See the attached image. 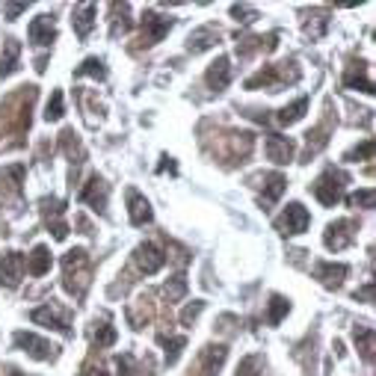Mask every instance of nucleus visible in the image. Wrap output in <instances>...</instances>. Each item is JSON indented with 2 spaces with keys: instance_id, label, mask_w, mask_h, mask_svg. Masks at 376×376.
Here are the masks:
<instances>
[{
  "instance_id": "obj_14",
  "label": "nucleus",
  "mask_w": 376,
  "mask_h": 376,
  "mask_svg": "<svg viewBox=\"0 0 376 376\" xmlns=\"http://www.w3.org/2000/svg\"><path fill=\"white\" fill-rule=\"evenodd\" d=\"M264 148H267V160H273L275 166H284V163H291L294 160V143L287 140V136H282V133H267V143H264Z\"/></svg>"
},
{
  "instance_id": "obj_19",
  "label": "nucleus",
  "mask_w": 376,
  "mask_h": 376,
  "mask_svg": "<svg viewBox=\"0 0 376 376\" xmlns=\"http://www.w3.org/2000/svg\"><path fill=\"white\" fill-rule=\"evenodd\" d=\"M27 33H30V42L33 45H39V48L54 45V39H57V24H54L51 15H39V18L30 21V30Z\"/></svg>"
},
{
  "instance_id": "obj_40",
  "label": "nucleus",
  "mask_w": 376,
  "mask_h": 376,
  "mask_svg": "<svg viewBox=\"0 0 376 376\" xmlns=\"http://www.w3.org/2000/svg\"><path fill=\"white\" fill-rule=\"evenodd\" d=\"M202 311H205V303H202V299H196L193 305H187V308L181 311V326H193V320L202 314Z\"/></svg>"
},
{
  "instance_id": "obj_46",
  "label": "nucleus",
  "mask_w": 376,
  "mask_h": 376,
  "mask_svg": "<svg viewBox=\"0 0 376 376\" xmlns=\"http://www.w3.org/2000/svg\"><path fill=\"white\" fill-rule=\"evenodd\" d=\"M9 376H24V373L21 370H9Z\"/></svg>"
},
{
  "instance_id": "obj_32",
  "label": "nucleus",
  "mask_w": 376,
  "mask_h": 376,
  "mask_svg": "<svg viewBox=\"0 0 376 376\" xmlns=\"http://www.w3.org/2000/svg\"><path fill=\"white\" fill-rule=\"evenodd\" d=\"M326 27H329L326 12H314V15H308V21H305V33L311 36V39H320V36L326 33Z\"/></svg>"
},
{
  "instance_id": "obj_16",
  "label": "nucleus",
  "mask_w": 376,
  "mask_h": 376,
  "mask_svg": "<svg viewBox=\"0 0 376 376\" xmlns=\"http://www.w3.org/2000/svg\"><path fill=\"white\" fill-rule=\"evenodd\" d=\"M344 86L347 89H361V92L373 95V80L368 78V62H361V59L349 62L347 71H344Z\"/></svg>"
},
{
  "instance_id": "obj_39",
  "label": "nucleus",
  "mask_w": 376,
  "mask_h": 376,
  "mask_svg": "<svg viewBox=\"0 0 376 376\" xmlns=\"http://www.w3.org/2000/svg\"><path fill=\"white\" fill-rule=\"evenodd\" d=\"M258 368H261V356H246L240 361V368H237V376H261Z\"/></svg>"
},
{
  "instance_id": "obj_34",
  "label": "nucleus",
  "mask_w": 376,
  "mask_h": 376,
  "mask_svg": "<svg viewBox=\"0 0 376 376\" xmlns=\"http://www.w3.org/2000/svg\"><path fill=\"white\" fill-rule=\"evenodd\" d=\"M116 329H113L110 323H101V326H95V332H92V341L98 344V347H113L116 344Z\"/></svg>"
},
{
  "instance_id": "obj_3",
  "label": "nucleus",
  "mask_w": 376,
  "mask_h": 376,
  "mask_svg": "<svg viewBox=\"0 0 376 376\" xmlns=\"http://www.w3.org/2000/svg\"><path fill=\"white\" fill-rule=\"evenodd\" d=\"M299 80V68L294 66L291 71L287 68H282V66H264L258 74H252V78L246 80V89H270V92H275L279 86H284V83H296Z\"/></svg>"
},
{
  "instance_id": "obj_45",
  "label": "nucleus",
  "mask_w": 376,
  "mask_h": 376,
  "mask_svg": "<svg viewBox=\"0 0 376 376\" xmlns=\"http://www.w3.org/2000/svg\"><path fill=\"white\" fill-rule=\"evenodd\" d=\"M166 169H169L172 175L178 172V166H175V160H172V157H163V163H160V172H166Z\"/></svg>"
},
{
  "instance_id": "obj_5",
  "label": "nucleus",
  "mask_w": 376,
  "mask_h": 376,
  "mask_svg": "<svg viewBox=\"0 0 376 376\" xmlns=\"http://www.w3.org/2000/svg\"><path fill=\"white\" fill-rule=\"evenodd\" d=\"M356 229H359V222H353V219H335L332 225H326V231H323L326 249H332V252H341V249H347L349 243H353Z\"/></svg>"
},
{
  "instance_id": "obj_18",
  "label": "nucleus",
  "mask_w": 376,
  "mask_h": 376,
  "mask_svg": "<svg viewBox=\"0 0 376 376\" xmlns=\"http://www.w3.org/2000/svg\"><path fill=\"white\" fill-rule=\"evenodd\" d=\"M128 214H131V222L133 225H148L152 222V205H148V198L140 193V190H133V187H128Z\"/></svg>"
},
{
  "instance_id": "obj_22",
  "label": "nucleus",
  "mask_w": 376,
  "mask_h": 376,
  "mask_svg": "<svg viewBox=\"0 0 376 376\" xmlns=\"http://www.w3.org/2000/svg\"><path fill=\"white\" fill-rule=\"evenodd\" d=\"M219 42V30L217 27H198V30H193V36L187 39V51L190 54H202V51H208V48H214Z\"/></svg>"
},
{
  "instance_id": "obj_15",
  "label": "nucleus",
  "mask_w": 376,
  "mask_h": 376,
  "mask_svg": "<svg viewBox=\"0 0 376 376\" xmlns=\"http://www.w3.org/2000/svg\"><path fill=\"white\" fill-rule=\"evenodd\" d=\"M349 267L347 264H332V261H320V264H314V279L329 287V291H338V287L344 284Z\"/></svg>"
},
{
  "instance_id": "obj_43",
  "label": "nucleus",
  "mask_w": 376,
  "mask_h": 376,
  "mask_svg": "<svg viewBox=\"0 0 376 376\" xmlns=\"http://www.w3.org/2000/svg\"><path fill=\"white\" fill-rule=\"evenodd\" d=\"M21 12H27V3H9V6H6V18H9V21H15Z\"/></svg>"
},
{
  "instance_id": "obj_13",
  "label": "nucleus",
  "mask_w": 376,
  "mask_h": 376,
  "mask_svg": "<svg viewBox=\"0 0 376 376\" xmlns=\"http://www.w3.org/2000/svg\"><path fill=\"white\" fill-rule=\"evenodd\" d=\"M107 184H104V178H98V175H92L89 181H86V187L80 190V202L83 205H89L92 210H98V214H104L107 210Z\"/></svg>"
},
{
  "instance_id": "obj_31",
  "label": "nucleus",
  "mask_w": 376,
  "mask_h": 376,
  "mask_svg": "<svg viewBox=\"0 0 376 376\" xmlns=\"http://www.w3.org/2000/svg\"><path fill=\"white\" fill-rule=\"evenodd\" d=\"M163 296H166V303H178V299H184L187 296V279H184V275L169 279L166 287H163Z\"/></svg>"
},
{
  "instance_id": "obj_8",
  "label": "nucleus",
  "mask_w": 376,
  "mask_h": 376,
  "mask_svg": "<svg viewBox=\"0 0 376 376\" xmlns=\"http://www.w3.org/2000/svg\"><path fill=\"white\" fill-rule=\"evenodd\" d=\"M133 264H136V270H140V273L154 275V273L163 270V264H166V255H163L154 243H140L133 249Z\"/></svg>"
},
{
  "instance_id": "obj_23",
  "label": "nucleus",
  "mask_w": 376,
  "mask_h": 376,
  "mask_svg": "<svg viewBox=\"0 0 376 376\" xmlns=\"http://www.w3.org/2000/svg\"><path fill=\"white\" fill-rule=\"evenodd\" d=\"M329 122H323V124H317V128H311L308 133H305V160H311V157H314L317 152H323V148H326V143H329Z\"/></svg>"
},
{
  "instance_id": "obj_29",
  "label": "nucleus",
  "mask_w": 376,
  "mask_h": 376,
  "mask_svg": "<svg viewBox=\"0 0 376 376\" xmlns=\"http://www.w3.org/2000/svg\"><path fill=\"white\" fill-rule=\"evenodd\" d=\"M287 311H291V303H287L284 296H279V294H273L270 296V311H267V323L270 326H279L284 317H287Z\"/></svg>"
},
{
  "instance_id": "obj_36",
  "label": "nucleus",
  "mask_w": 376,
  "mask_h": 376,
  "mask_svg": "<svg viewBox=\"0 0 376 376\" xmlns=\"http://www.w3.org/2000/svg\"><path fill=\"white\" fill-rule=\"evenodd\" d=\"M373 152H376V143L373 140H365L361 145L349 148V152L344 154V160H373Z\"/></svg>"
},
{
  "instance_id": "obj_37",
  "label": "nucleus",
  "mask_w": 376,
  "mask_h": 376,
  "mask_svg": "<svg viewBox=\"0 0 376 376\" xmlns=\"http://www.w3.org/2000/svg\"><path fill=\"white\" fill-rule=\"evenodd\" d=\"M347 205L349 208H373L376 205V193L373 190H359L353 196H347Z\"/></svg>"
},
{
  "instance_id": "obj_21",
  "label": "nucleus",
  "mask_w": 376,
  "mask_h": 376,
  "mask_svg": "<svg viewBox=\"0 0 376 376\" xmlns=\"http://www.w3.org/2000/svg\"><path fill=\"white\" fill-rule=\"evenodd\" d=\"M95 3H78L74 6V15H71V24H74V33L80 36V39H86V36L92 33L95 27Z\"/></svg>"
},
{
  "instance_id": "obj_4",
  "label": "nucleus",
  "mask_w": 376,
  "mask_h": 376,
  "mask_svg": "<svg viewBox=\"0 0 376 376\" xmlns=\"http://www.w3.org/2000/svg\"><path fill=\"white\" fill-rule=\"evenodd\" d=\"M308 225H311V214L299 202H291L284 208V214L275 219V231L284 234V237H291V234H303Z\"/></svg>"
},
{
  "instance_id": "obj_25",
  "label": "nucleus",
  "mask_w": 376,
  "mask_h": 376,
  "mask_svg": "<svg viewBox=\"0 0 376 376\" xmlns=\"http://www.w3.org/2000/svg\"><path fill=\"white\" fill-rule=\"evenodd\" d=\"M18 57H21V45L15 39L3 42V54H0V78H9L18 68Z\"/></svg>"
},
{
  "instance_id": "obj_30",
  "label": "nucleus",
  "mask_w": 376,
  "mask_h": 376,
  "mask_svg": "<svg viewBox=\"0 0 376 376\" xmlns=\"http://www.w3.org/2000/svg\"><path fill=\"white\" fill-rule=\"evenodd\" d=\"M160 344H163V353H166V365H175L178 356H181V349L187 347V338L184 335H175V338L160 335Z\"/></svg>"
},
{
  "instance_id": "obj_10",
  "label": "nucleus",
  "mask_w": 376,
  "mask_h": 376,
  "mask_svg": "<svg viewBox=\"0 0 376 376\" xmlns=\"http://www.w3.org/2000/svg\"><path fill=\"white\" fill-rule=\"evenodd\" d=\"M15 347H21L24 353L33 356V359H39V361H48V359L57 356V347L48 344L45 338L33 335V332H15Z\"/></svg>"
},
{
  "instance_id": "obj_44",
  "label": "nucleus",
  "mask_w": 376,
  "mask_h": 376,
  "mask_svg": "<svg viewBox=\"0 0 376 376\" xmlns=\"http://www.w3.org/2000/svg\"><path fill=\"white\" fill-rule=\"evenodd\" d=\"M356 299H365V303H373V282H368L361 291H356Z\"/></svg>"
},
{
  "instance_id": "obj_42",
  "label": "nucleus",
  "mask_w": 376,
  "mask_h": 376,
  "mask_svg": "<svg viewBox=\"0 0 376 376\" xmlns=\"http://www.w3.org/2000/svg\"><path fill=\"white\" fill-rule=\"evenodd\" d=\"M78 376H107V370H104L101 365H95V361H89V365H86Z\"/></svg>"
},
{
  "instance_id": "obj_6",
  "label": "nucleus",
  "mask_w": 376,
  "mask_h": 376,
  "mask_svg": "<svg viewBox=\"0 0 376 376\" xmlns=\"http://www.w3.org/2000/svg\"><path fill=\"white\" fill-rule=\"evenodd\" d=\"M225 359H229V349L222 344H208L202 353H198L196 376H219V368L225 365Z\"/></svg>"
},
{
  "instance_id": "obj_7",
  "label": "nucleus",
  "mask_w": 376,
  "mask_h": 376,
  "mask_svg": "<svg viewBox=\"0 0 376 376\" xmlns=\"http://www.w3.org/2000/svg\"><path fill=\"white\" fill-rule=\"evenodd\" d=\"M30 320H33V323H42V326H51V329H57V332H62L66 338H71L68 314H66V311H62L59 305H54V303H48V305H42V308H36L33 314H30Z\"/></svg>"
},
{
  "instance_id": "obj_1",
  "label": "nucleus",
  "mask_w": 376,
  "mask_h": 376,
  "mask_svg": "<svg viewBox=\"0 0 376 376\" xmlns=\"http://www.w3.org/2000/svg\"><path fill=\"white\" fill-rule=\"evenodd\" d=\"M62 284L71 296H83L89 284V255L86 249H71L62 255Z\"/></svg>"
},
{
  "instance_id": "obj_26",
  "label": "nucleus",
  "mask_w": 376,
  "mask_h": 376,
  "mask_svg": "<svg viewBox=\"0 0 376 376\" xmlns=\"http://www.w3.org/2000/svg\"><path fill=\"white\" fill-rule=\"evenodd\" d=\"M353 338H356V347L361 349V359L365 361H373V349H376V341H373V329L368 323H359L353 329Z\"/></svg>"
},
{
  "instance_id": "obj_35",
  "label": "nucleus",
  "mask_w": 376,
  "mask_h": 376,
  "mask_svg": "<svg viewBox=\"0 0 376 376\" xmlns=\"http://www.w3.org/2000/svg\"><path fill=\"white\" fill-rule=\"evenodd\" d=\"M62 113H66V101H62V92L54 89L51 101H48V110H45V119H48V122H59Z\"/></svg>"
},
{
  "instance_id": "obj_12",
  "label": "nucleus",
  "mask_w": 376,
  "mask_h": 376,
  "mask_svg": "<svg viewBox=\"0 0 376 376\" xmlns=\"http://www.w3.org/2000/svg\"><path fill=\"white\" fill-rule=\"evenodd\" d=\"M169 30H172L169 15H157V12H145L143 15V45H157Z\"/></svg>"
},
{
  "instance_id": "obj_27",
  "label": "nucleus",
  "mask_w": 376,
  "mask_h": 376,
  "mask_svg": "<svg viewBox=\"0 0 376 376\" xmlns=\"http://www.w3.org/2000/svg\"><path fill=\"white\" fill-rule=\"evenodd\" d=\"M308 113V98H296V101L291 104V107H284V110H279V116H275V122L279 124H296L299 119H303Z\"/></svg>"
},
{
  "instance_id": "obj_9",
  "label": "nucleus",
  "mask_w": 376,
  "mask_h": 376,
  "mask_svg": "<svg viewBox=\"0 0 376 376\" xmlns=\"http://www.w3.org/2000/svg\"><path fill=\"white\" fill-rule=\"evenodd\" d=\"M24 279V255L21 252H6L0 258V287L15 291Z\"/></svg>"
},
{
  "instance_id": "obj_28",
  "label": "nucleus",
  "mask_w": 376,
  "mask_h": 376,
  "mask_svg": "<svg viewBox=\"0 0 376 376\" xmlns=\"http://www.w3.org/2000/svg\"><path fill=\"white\" fill-rule=\"evenodd\" d=\"M59 143H62V148H66V154L71 157V163H83V145H80L78 133H74L71 128H66L59 133Z\"/></svg>"
},
{
  "instance_id": "obj_38",
  "label": "nucleus",
  "mask_w": 376,
  "mask_h": 376,
  "mask_svg": "<svg viewBox=\"0 0 376 376\" xmlns=\"http://www.w3.org/2000/svg\"><path fill=\"white\" fill-rule=\"evenodd\" d=\"M116 376H136V359L131 356V353H122L119 359H116Z\"/></svg>"
},
{
  "instance_id": "obj_24",
  "label": "nucleus",
  "mask_w": 376,
  "mask_h": 376,
  "mask_svg": "<svg viewBox=\"0 0 376 376\" xmlns=\"http://www.w3.org/2000/svg\"><path fill=\"white\" fill-rule=\"evenodd\" d=\"M48 270H51V252H48V246H42V243L33 246V252L27 255V273L39 279Z\"/></svg>"
},
{
  "instance_id": "obj_2",
  "label": "nucleus",
  "mask_w": 376,
  "mask_h": 376,
  "mask_svg": "<svg viewBox=\"0 0 376 376\" xmlns=\"http://www.w3.org/2000/svg\"><path fill=\"white\" fill-rule=\"evenodd\" d=\"M347 184H349V175L341 172V169H335V166H329V169H326L320 178L314 181L311 193H314V198H317L323 208H335V205L344 198Z\"/></svg>"
},
{
  "instance_id": "obj_33",
  "label": "nucleus",
  "mask_w": 376,
  "mask_h": 376,
  "mask_svg": "<svg viewBox=\"0 0 376 376\" xmlns=\"http://www.w3.org/2000/svg\"><path fill=\"white\" fill-rule=\"evenodd\" d=\"M83 74H92V78L104 80V78H107V68H104V62L98 59V57H89L78 71H74V78H83Z\"/></svg>"
},
{
  "instance_id": "obj_20",
  "label": "nucleus",
  "mask_w": 376,
  "mask_h": 376,
  "mask_svg": "<svg viewBox=\"0 0 376 376\" xmlns=\"http://www.w3.org/2000/svg\"><path fill=\"white\" fill-rule=\"evenodd\" d=\"M284 190H287V178H284V175H279V172L264 175V193H261V205H264V210L279 202V198L284 196Z\"/></svg>"
},
{
  "instance_id": "obj_17",
  "label": "nucleus",
  "mask_w": 376,
  "mask_h": 376,
  "mask_svg": "<svg viewBox=\"0 0 376 376\" xmlns=\"http://www.w3.org/2000/svg\"><path fill=\"white\" fill-rule=\"evenodd\" d=\"M205 83H208V89H214V92L229 89V83H231V62H229V57H217V62H210V68L205 74Z\"/></svg>"
},
{
  "instance_id": "obj_11",
  "label": "nucleus",
  "mask_w": 376,
  "mask_h": 376,
  "mask_svg": "<svg viewBox=\"0 0 376 376\" xmlns=\"http://www.w3.org/2000/svg\"><path fill=\"white\" fill-rule=\"evenodd\" d=\"M62 210H66V205H62L59 198H42V217H45V225L54 231L57 240H66V237H68V225L62 222Z\"/></svg>"
},
{
  "instance_id": "obj_41",
  "label": "nucleus",
  "mask_w": 376,
  "mask_h": 376,
  "mask_svg": "<svg viewBox=\"0 0 376 376\" xmlns=\"http://www.w3.org/2000/svg\"><path fill=\"white\" fill-rule=\"evenodd\" d=\"M231 15H234L237 21H243V24H252V21L258 18V12H255L252 6H246V3H243V6L234 3V6H231Z\"/></svg>"
}]
</instances>
